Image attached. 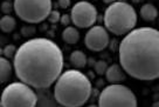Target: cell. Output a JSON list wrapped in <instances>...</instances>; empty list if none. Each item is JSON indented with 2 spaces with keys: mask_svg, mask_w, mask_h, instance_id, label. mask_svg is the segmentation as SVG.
<instances>
[{
  "mask_svg": "<svg viewBox=\"0 0 159 107\" xmlns=\"http://www.w3.org/2000/svg\"><path fill=\"white\" fill-rule=\"evenodd\" d=\"M63 65L61 48L47 38H33L22 42L13 58L16 78L38 90L55 84L62 74Z\"/></svg>",
  "mask_w": 159,
  "mask_h": 107,
  "instance_id": "6da1fadb",
  "label": "cell"
},
{
  "mask_svg": "<svg viewBox=\"0 0 159 107\" xmlns=\"http://www.w3.org/2000/svg\"><path fill=\"white\" fill-rule=\"evenodd\" d=\"M119 65L134 79L152 81L159 78V31L138 27L122 39L118 47Z\"/></svg>",
  "mask_w": 159,
  "mask_h": 107,
  "instance_id": "7a4b0ae2",
  "label": "cell"
},
{
  "mask_svg": "<svg viewBox=\"0 0 159 107\" xmlns=\"http://www.w3.org/2000/svg\"><path fill=\"white\" fill-rule=\"evenodd\" d=\"M93 92L91 81L80 70L62 72L54 85V98L63 107H81L89 100Z\"/></svg>",
  "mask_w": 159,
  "mask_h": 107,
  "instance_id": "3957f363",
  "label": "cell"
},
{
  "mask_svg": "<svg viewBox=\"0 0 159 107\" xmlns=\"http://www.w3.org/2000/svg\"><path fill=\"white\" fill-rule=\"evenodd\" d=\"M105 28L115 36H126L137 25V12L126 1H116L107 7L103 17Z\"/></svg>",
  "mask_w": 159,
  "mask_h": 107,
  "instance_id": "277c9868",
  "label": "cell"
},
{
  "mask_svg": "<svg viewBox=\"0 0 159 107\" xmlns=\"http://www.w3.org/2000/svg\"><path fill=\"white\" fill-rule=\"evenodd\" d=\"M0 104L1 107H35L38 97L33 87L19 80L4 88Z\"/></svg>",
  "mask_w": 159,
  "mask_h": 107,
  "instance_id": "5b68a950",
  "label": "cell"
},
{
  "mask_svg": "<svg viewBox=\"0 0 159 107\" xmlns=\"http://www.w3.org/2000/svg\"><path fill=\"white\" fill-rule=\"evenodd\" d=\"M134 91L122 84H110L98 95V107H137Z\"/></svg>",
  "mask_w": 159,
  "mask_h": 107,
  "instance_id": "8992f818",
  "label": "cell"
},
{
  "mask_svg": "<svg viewBox=\"0 0 159 107\" xmlns=\"http://www.w3.org/2000/svg\"><path fill=\"white\" fill-rule=\"evenodd\" d=\"M14 12L22 21L39 24L48 19L52 12V0H14Z\"/></svg>",
  "mask_w": 159,
  "mask_h": 107,
  "instance_id": "52a82bcc",
  "label": "cell"
},
{
  "mask_svg": "<svg viewBox=\"0 0 159 107\" xmlns=\"http://www.w3.org/2000/svg\"><path fill=\"white\" fill-rule=\"evenodd\" d=\"M71 22L79 28H90L97 20V10L89 1H79L70 12Z\"/></svg>",
  "mask_w": 159,
  "mask_h": 107,
  "instance_id": "ba28073f",
  "label": "cell"
},
{
  "mask_svg": "<svg viewBox=\"0 0 159 107\" xmlns=\"http://www.w3.org/2000/svg\"><path fill=\"white\" fill-rule=\"evenodd\" d=\"M109 33L103 26L94 25L90 27L84 36V44L87 48L94 52H101L109 45Z\"/></svg>",
  "mask_w": 159,
  "mask_h": 107,
  "instance_id": "9c48e42d",
  "label": "cell"
},
{
  "mask_svg": "<svg viewBox=\"0 0 159 107\" xmlns=\"http://www.w3.org/2000/svg\"><path fill=\"white\" fill-rule=\"evenodd\" d=\"M105 78L110 84H119L123 80H125L126 73L119 64H112L111 66L108 67L107 73H105Z\"/></svg>",
  "mask_w": 159,
  "mask_h": 107,
  "instance_id": "30bf717a",
  "label": "cell"
},
{
  "mask_svg": "<svg viewBox=\"0 0 159 107\" xmlns=\"http://www.w3.org/2000/svg\"><path fill=\"white\" fill-rule=\"evenodd\" d=\"M12 70H14V66L11 64L10 59H7L5 56H1L0 58V80L2 84H5V82H7V80H10Z\"/></svg>",
  "mask_w": 159,
  "mask_h": 107,
  "instance_id": "8fae6325",
  "label": "cell"
},
{
  "mask_svg": "<svg viewBox=\"0 0 159 107\" xmlns=\"http://www.w3.org/2000/svg\"><path fill=\"white\" fill-rule=\"evenodd\" d=\"M140 17L145 21H154L158 17V10L152 4H144L140 7Z\"/></svg>",
  "mask_w": 159,
  "mask_h": 107,
  "instance_id": "7c38bea8",
  "label": "cell"
},
{
  "mask_svg": "<svg viewBox=\"0 0 159 107\" xmlns=\"http://www.w3.org/2000/svg\"><path fill=\"white\" fill-rule=\"evenodd\" d=\"M62 40L69 45H74L80 40V32L76 27L68 26L62 31Z\"/></svg>",
  "mask_w": 159,
  "mask_h": 107,
  "instance_id": "4fadbf2b",
  "label": "cell"
},
{
  "mask_svg": "<svg viewBox=\"0 0 159 107\" xmlns=\"http://www.w3.org/2000/svg\"><path fill=\"white\" fill-rule=\"evenodd\" d=\"M70 62L75 66L76 70L83 68L87 65V56L82 51H74L70 54Z\"/></svg>",
  "mask_w": 159,
  "mask_h": 107,
  "instance_id": "5bb4252c",
  "label": "cell"
},
{
  "mask_svg": "<svg viewBox=\"0 0 159 107\" xmlns=\"http://www.w3.org/2000/svg\"><path fill=\"white\" fill-rule=\"evenodd\" d=\"M16 26V20L11 15H4L0 19V28L4 33H11L13 32Z\"/></svg>",
  "mask_w": 159,
  "mask_h": 107,
  "instance_id": "9a60e30c",
  "label": "cell"
},
{
  "mask_svg": "<svg viewBox=\"0 0 159 107\" xmlns=\"http://www.w3.org/2000/svg\"><path fill=\"white\" fill-rule=\"evenodd\" d=\"M18 51V48L15 47L14 45H6L4 48H2V56H5L7 59H12V58H14L15 56V53Z\"/></svg>",
  "mask_w": 159,
  "mask_h": 107,
  "instance_id": "2e32d148",
  "label": "cell"
},
{
  "mask_svg": "<svg viewBox=\"0 0 159 107\" xmlns=\"http://www.w3.org/2000/svg\"><path fill=\"white\" fill-rule=\"evenodd\" d=\"M108 64L103 60H98L95 62V72L98 74V75H103L107 73V70H108Z\"/></svg>",
  "mask_w": 159,
  "mask_h": 107,
  "instance_id": "e0dca14e",
  "label": "cell"
},
{
  "mask_svg": "<svg viewBox=\"0 0 159 107\" xmlns=\"http://www.w3.org/2000/svg\"><path fill=\"white\" fill-rule=\"evenodd\" d=\"M14 10V4H12L11 1L5 0L2 4H1V11L5 15H10L11 12Z\"/></svg>",
  "mask_w": 159,
  "mask_h": 107,
  "instance_id": "ac0fdd59",
  "label": "cell"
},
{
  "mask_svg": "<svg viewBox=\"0 0 159 107\" xmlns=\"http://www.w3.org/2000/svg\"><path fill=\"white\" fill-rule=\"evenodd\" d=\"M61 13H60L59 11L56 10H52V12L49 13V15H48V20H49V22H52V24H56V22H59L60 19H61Z\"/></svg>",
  "mask_w": 159,
  "mask_h": 107,
  "instance_id": "d6986e66",
  "label": "cell"
},
{
  "mask_svg": "<svg viewBox=\"0 0 159 107\" xmlns=\"http://www.w3.org/2000/svg\"><path fill=\"white\" fill-rule=\"evenodd\" d=\"M21 33L26 36H32V34H34L35 33V28L33 27V26H24L22 30H21Z\"/></svg>",
  "mask_w": 159,
  "mask_h": 107,
  "instance_id": "ffe728a7",
  "label": "cell"
},
{
  "mask_svg": "<svg viewBox=\"0 0 159 107\" xmlns=\"http://www.w3.org/2000/svg\"><path fill=\"white\" fill-rule=\"evenodd\" d=\"M60 22L62 24L63 26H68L70 25V22H71V17L68 14H62L61 15V19H60Z\"/></svg>",
  "mask_w": 159,
  "mask_h": 107,
  "instance_id": "44dd1931",
  "label": "cell"
},
{
  "mask_svg": "<svg viewBox=\"0 0 159 107\" xmlns=\"http://www.w3.org/2000/svg\"><path fill=\"white\" fill-rule=\"evenodd\" d=\"M57 4H59V6L61 7V8H68L70 6V4H71V1L70 0H57Z\"/></svg>",
  "mask_w": 159,
  "mask_h": 107,
  "instance_id": "7402d4cb",
  "label": "cell"
},
{
  "mask_svg": "<svg viewBox=\"0 0 159 107\" xmlns=\"http://www.w3.org/2000/svg\"><path fill=\"white\" fill-rule=\"evenodd\" d=\"M105 4H108V5H111V4H114L116 2V0H103Z\"/></svg>",
  "mask_w": 159,
  "mask_h": 107,
  "instance_id": "603a6c76",
  "label": "cell"
},
{
  "mask_svg": "<svg viewBox=\"0 0 159 107\" xmlns=\"http://www.w3.org/2000/svg\"><path fill=\"white\" fill-rule=\"evenodd\" d=\"M152 107H159V101H156L152 104Z\"/></svg>",
  "mask_w": 159,
  "mask_h": 107,
  "instance_id": "cb8c5ba5",
  "label": "cell"
},
{
  "mask_svg": "<svg viewBox=\"0 0 159 107\" xmlns=\"http://www.w3.org/2000/svg\"><path fill=\"white\" fill-rule=\"evenodd\" d=\"M88 107H98V105H89Z\"/></svg>",
  "mask_w": 159,
  "mask_h": 107,
  "instance_id": "d4e9b609",
  "label": "cell"
},
{
  "mask_svg": "<svg viewBox=\"0 0 159 107\" xmlns=\"http://www.w3.org/2000/svg\"><path fill=\"white\" fill-rule=\"evenodd\" d=\"M7 1H12V0H7Z\"/></svg>",
  "mask_w": 159,
  "mask_h": 107,
  "instance_id": "484cf974",
  "label": "cell"
}]
</instances>
